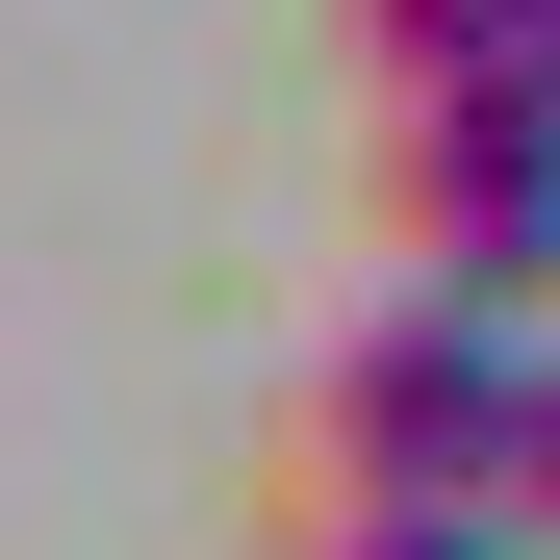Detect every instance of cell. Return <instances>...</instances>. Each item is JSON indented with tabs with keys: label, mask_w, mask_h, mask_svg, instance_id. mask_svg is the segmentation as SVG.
I'll return each mask as SVG.
<instances>
[{
	"label": "cell",
	"mask_w": 560,
	"mask_h": 560,
	"mask_svg": "<svg viewBox=\"0 0 560 560\" xmlns=\"http://www.w3.org/2000/svg\"><path fill=\"white\" fill-rule=\"evenodd\" d=\"M510 510H535V306L408 255L280 408V535H510Z\"/></svg>",
	"instance_id": "6da1fadb"
},
{
	"label": "cell",
	"mask_w": 560,
	"mask_h": 560,
	"mask_svg": "<svg viewBox=\"0 0 560 560\" xmlns=\"http://www.w3.org/2000/svg\"><path fill=\"white\" fill-rule=\"evenodd\" d=\"M535 51H560V26H535Z\"/></svg>",
	"instance_id": "5b68a950"
},
{
	"label": "cell",
	"mask_w": 560,
	"mask_h": 560,
	"mask_svg": "<svg viewBox=\"0 0 560 560\" xmlns=\"http://www.w3.org/2000/svg\"><path fill=\"white\" fill-rule=\"evenodd\" d=\"M383 255L485 280V306H560V51H458V77H383Z\"/></svg>",
	"instance_id": "7a4b0ae2"
},
{
	"label": "cell",
	"mask_w": 560,
	"mask_h": 560,
	"mask_svg": "<svg viewBox=\"0 0 560 560\" xmlns=\"http://www.w3.org/2000/svg\"><path fill=\"white\" fill-rule=\"evenodd\" d=\"M331 26H357V77H458V51H535L560 0H331Z\"/></svg>",
	"instance_id": "3957f363"
},
{
	"label": "cell",
	"mask_w": 560,
	"mask_h": 560,
	"mask_svg": "<svg viewBox=\"0 0 560 560\" xmlns=\"http://www.w3.org/2000/svg\"><path fill=\"white\" fill-rule=\"evenodd\" d=\"M535 535H560V331H535Z\"/></svg>",
	"instance_id": "277c9868"
}]
</instances>
